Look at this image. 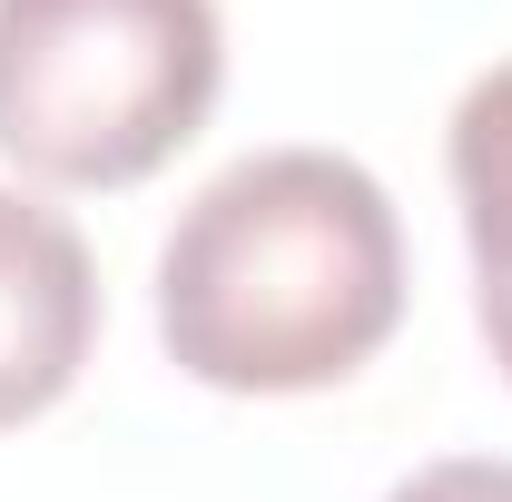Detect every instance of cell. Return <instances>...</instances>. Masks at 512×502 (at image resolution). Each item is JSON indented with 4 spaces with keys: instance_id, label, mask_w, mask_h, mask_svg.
<instances>
[{
    "instance_id": "obj_4",
    "label": "cell",
    "mask_w": 512,
    "mask_h": 502,
    "mask_svg": "<svg viewBox=\"0 0 512 502\" xmlns=\"http://www.w3.org/2000/svg\"><path fill=\"white\" fill-rule=\"evenodd\" d=\"M444 158L453 197H463V237H473V315H483L493 365L512 375V60L453 99Z\"/></svg>"
},
{
    "instance_id": "obj_1",
    "label": "cell",
    "mask_w": 512,
    "mask_h": 502,
    "mask_svg": "<svg viewBox=\"0 0 512 502\" xmlns=\"http://www.w3.org/2000/svg\"><path fill=\"white\" fill-rule=\"evenodd\" d=\"M404 325V227L345 148H256L178 207L158 335L217 394H316Z\"/></svg>"
},
{
    "instance_id": "obj_2",
    "label": "cell",
    "mask_w": 512,
    "mask_h": 502,
    "mask_svg": "<svg viewBox=\"0 0 512 502\" xmlns=\"http://www.w3.org/2000/svg\"><path fill=\"white\" fill-rule=\"evenodd\" d=\"M227 89L217 0H0V158L50 188H138Z\"/></svg>"
},
{
    "instance_id": "obj_5",
    "label": "cell",
    "mask_w": 512,
    "mask_h": 502,
    "mask_svg": "<svg viewBox=\"0 0 512 502\" xmlns=\"http://www.w3.org/2000/svg\"><path fill=\"white\" fill-rule=\"evenodd\" d=\"M384 502H512V463H493V453H453V463L404 473Z\"/></svg>"
},
{
    "instance_id": "obj_3",
    "label": "cell",
    "mask_w": 512,
    "mask_h": 502,
    "mask_svg": "<svg viewBox=\"0 0 512 502\" xmlns=\"http://www.w3.org/2000/svg\"><path fill=\"white\" fill-rule=\"evenodd\" d=\"M99 345V266L60 207L0 188V434L50 414Z\"/></svg>"
}]
</instances>
